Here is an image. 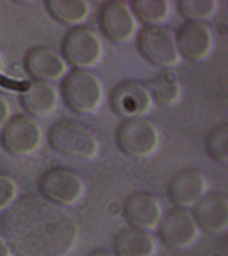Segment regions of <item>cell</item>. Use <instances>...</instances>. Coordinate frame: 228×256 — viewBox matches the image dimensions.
I'll list each match as a JSON object with an SVG mask.
<instances>
[{"label": "cell", "mask_w": 228, "mask_h": 256, "mask_svg": "<svg viewBox=\"0 0 228 256\" xmlns=\"http://www.w3.org/2000/svg\"><path fill=\"white\" fill-rule=\"evenodd\" d=\"M0 228L18 256H69L79 239L76 218L37 195L19 198L4 212Z\"/></svg>", "instance_id": "1"}, {"label": "cell", "mask_w": 228, "mask_h": 256, "mask_svg": "<svg viewBox=\"0 0 228 256\" xmlns=\"http://www.w3.org/2000/svg\"><path fill=\"white\" fill-rule=\"evenodd\" d=\"M47 142L52 150L65 158L76 160H93L101 150L98 138L81 123L61 120L47 132Z\"/></svg>", "instance_id": "2"}, {"label": "cell", "mask_w": 228, "mask_h": 256, "mask_svg": "<svg viewBox=\"0 0 228 256\" xmlns=\"http://www.w3.org/2000/svg\"><path fill=\"white\" fill-rule=\"evenodd\" d=\"M61 94L65 105L79 115L96 113L104 100V88L90 70L73 68L62 79Z\"/></svg>", "instance_id": "3"}, {"label": "cell", "mask_w": 228, "mask_h": 256, "mask_svg": "<svg viewBox=\"0 0 228 256\" xmlns=\"http://www.w3.org/2000/svg\"><path fill=\"white\" fill-rule=\"evenodd\" d=\"M61 52L65 63L78 70L96 68L104 55L101 38L94 30L85 26L71 28L65 33Z\"/></svg>", "instance_id": "4"}, {"label": "cell", "mask_w": 228, "mask_h": 256, "mask_svg": "<svg viewBox=\"0 0 228 256\" xmlns=\"http://www.w3.org/2000/svg\"><path fill=\"white\" fill-rule=\"evenodd\" d=\"M119 150L128 158H150L160 146V134L151 121L143 118H124L115 132Z\"/></svg>", "instance_id": "5"}, {"label": "cell", "mask_w": 228, "mask_h": 256, "mask_svg": "<svg viewBox=\"0 0 228 256\" xmlns=\"http://www.w3.org/2000/svg\"><path fill=\"white\" fill-rule=\"evenodd\" d=\"M38 189L41 197L61 208H72L84 200L86 184L76 171L53 168L41 176Z\"/></svg>", "instance_id": "6"}, {"label": "cell", "mask_w": 228, "mask_h": 256, "mask_svg": "<svg viewBox=\"0 0 228 256\" xmlns=\"http://www.w3.org/2000/svg\"><path fill=\"white\" fill-rule=\"evenodd\" d=\"M137 49L145 60L163 70L176 68L181 60L175 36L162 26H145L137 36Z\"/></svg>", "instance_id": "7"}, {"label": "cell", "mask_w": 228, "mask_h": 256, "mask_svg": "<svg viewBox=\"0 0 228 256\" xmlns=\"http://www.w3.org/2000/svg\"><path fill=\"white\" fill-rule=\"evenodd\" d=\"M0 142L11 155L28 158L43 146L44 132L37 120L28 115H16L3 129Z\"/></svg>", "instance_id": "8"}, {"label": "cell", "mask_w": 228, "mask_h": 256, "mask_svg": "<svg viewBox=\"0 0 228 256\" xmlns=\"http://www.w3.org/2000/svg\"><path fill=\"white\" fill-rule=\"evenodd\" d=\"M157 234L165 246L172 250H187L197 242L200 229L187 210L171 208L162 216Z\"/></svg>", "instance_id": "9"}, {"label": "cell", "mask_w": 228, "mask_h": 256, "mask_svg": "<svg viewBox=\"0 0 228 256\" xmlns=\"http://www.w3.org/2000/svg\"><path fill=\"white\" fill-rule=\"evenodd\" d=\"M99 28L113 44H127L135 38L138 24L129 4L109 2L102 6L98 16Z\"/></svg>", "instance_id": "10"}, {"label": "cell", "mask_w": 228, "mask_h": 256, "mask_svg": "<svg viewBox=\"0 0 228 256\" xmlns=\"http://www.w3.org/2000/svg\"><path fill=\"white\" fill-rule=\"evenodd\" d=\"M153 102L154 100L147 86L135 80L119 84L110 96L112 110L124 118H143L151 112Z\"/></svg>", "instance_id": "11"}, {"label": "cell", "mask_w": 228, "mask_h": 256, "mask_svg": "<svg viewBox=\"0 0 228 256\" xmlns=\"http://www.w3.org/2000/svg\"><path fill=\"white\" fill-rule=\"evenodd\" d=\"M208 180L196 168H184L173 176L167 186V196L177 208H193L208 192Z\"/></svg>", "instance_id": "12"}, {"label": "cell", "mask_w": 228, "mask_h": 256, "mask_svg": "<svg viewBox=\"0 0 228 256\" xmlns=\"http://www.w3.org/2000/svg\"><path fill=\"white\" fill-rule=\"evenodd\" d=\"M123 218L129 226L152 231L157 229L163 216L159 198L148 192L130 194L123 204Z\"/></svg>", "instance_id": "13"}, {"label": "cell", "mask_w": 228, "mask_h": 256, "mask_svg": "<svg viewBox=\"0 0 228 256\" xmlns=\"http://www.w3.org/2000/svg\"><path fill=\"white\" fill-rule=\"evenodd\" d=\"M180 57L189 62H202L208 58L214 48V38L205 23L185 22L175 36Z\"/></svg>", "instance_id": "14"}, {"label": "cell", "mask_w": 228, "mask_h": 256, "mask_svg": "<svg viewBox=\"0 0 228 256\" xmlns=\"http://www.w3.org/2000/svg\"><path fill=\"white\" fill-rule=\"evenodd\" d=\"M23 66L33 81L48 84L62 80L68 73V64L63 57L46 46L32 47L24 56Z\"/></svg>", "instance_id": "15"}, {"label": "cell", "mask_w": 228, "mask_h": 256, "mask_svg": "<svg viewBox=\"0 0 228 256\" xmlns=\"http://www.w3.org/2000/svg\"><path fill=\"white\" fill-rule=\"evenodd\" d=\"M192 216L198 229L210 234L225 232L228 228V200L220 192H206L193 208Z\"/></svg>", "instance_id": "16"}, {"label": "cell", "mask_w": 228, "mask_h": 256, "mask_svg": "<svg viewBox=\"0 0 228 256\" xmlns=\"http://www.w3.org/2000/svg\"><path fill=\"white\" fill-rule=\"evenodd\" d=\"M60 94L53 84L32 81L21 96V104L31 118H46L59 108Z\"/></svg>", "instance_id": "17"}, {"label": "cell", "mask_w": 228, "mask_h": 256, "mask_svg": "<svg viewBox=\"0 0 228 256\" xmlns=\"http://www.w3.org/2000/svg\"><path fill=\"white\" fill-rule=\"evenodd\" d=\"M112 250L115 256H155L157 242L150 231L128 226L115 234Z\"/></svg>", "instance_id": "18"}, {"label": "cell", "mask_w": 228, "mask_h": 256, "mask_svg": "<svg viewBox=\"0 0 228 256\" xmlns=\"http://www.w3.org/2000/svg\"><path fill=\"white\" fill-rule=\"evenodd\" d=\"M45 7L56 22L68 26H80L90 15V5L85 0H47Z\"/></svg>", "instance_id": "19"}, {"label": "cell", "mask_w": 228, "mask_h": 256, "mask_svg": "<svg viewBox=\"0 0 228 256\" xmlns=\"http://www.w3.org/2000/svg\"><path fill=\"white\" fill-rule=\"evenodd\" d=\"M153 100L164 107L177 105L181 98V84L175 72L163 70L148 84Z\"/></svg>", "instance_id": "20"}, {"label": "cell", "mask_w": 228, "mask_h": 256, "mask_svg": "<svg viewBox=\"0 0 228 256\" xmlns=\"http://www.w3.org/2000/svg\"><path fill=\"white\" fill-rule=\"evenodd\" d=\"M129 6L136 20L146 26H162L172 13L171 2L167 0H135Z\"/></svg>", "instance_id": "21"}, {"label": "cell", "mask_w": 228, "mask_h": 256, "mask_svg": "<svg viewBox=\"0 0 228 256\" xmlns=\"http://www.w3.org/2000/svg\"><path fill=\"white\" fill-rule=\"evenodd\" d=\"M177 7L186 22L204 23L214 18L219 5L214 0H181L178 2Z\"/></svg>", "instance_id": "22"}, {"label": "cell", "mask_w": 228, "mask_h": 256, "mask_svg": "<svg viewBox=\"0 0 228 256\" xmlns=\"http://www.w3.org/2000/svg\"><path fill=\"white\" fill-rule=\"evenodd\" d=\"M205 150L214 162L226 165L228 162V126L221 123L205 138Z\"/></svg>", "instance_id": "23"}, {"label": "cell", "mask_w": 228, "mask_h": 256, "mask_svg": "<svg viewBox=\"0 0 228 256\" xmlns=\"http://www.w3.org/2000/svg\"><path fill=\"white\" fill-rule=\"evenodd\" d=\"M19 184L13 176L0 172V213L6 210L18 200Z\"/></svg>", "instance_id": "24"}, {"label": "cell", "mask_w": 228, "mask_h": 256, "mask_svg": "<svg viewBox=\"0 0 228 256\" xmlns=\"http://www.w3.org/2000/svg\"><path fill=\"white\" fill-rule=\"evenodd\" d=\"M12 115V108L8 99L0 94V132L3 131L4 128L10 122Z\"/></svg>", "instance_id": "25"}, {"label": "cell", "mask_w": 228, "mask_h": 256, "mask_svg": "<svg viewBox=\"0 0 228 256\" xmlns=\"http://www.w3.org/2000/svg\"><path fill=\"white\" fill-rule=\"evenodd\" d=\"M0 256H13V250L2 234H0Z\"/></svg>", "instance_id": "26"}, {"label": "cell", "mask_w": 228, "mask_h": 256, "mask_svg": "<svg viewBox=\"0 0 228 256\" xmlns=\"http://www.w3.org/2000/svg\"><path fill=\"white\" fill-rule=\"evenodd\" d=\"M86 256H115L113 253H111L110 250H104V248H96L90 250Z\"/></svg>", "instance_id": "27"}, {"label": "cell", "mask_w": 228, "mask_h": 256, "mask_svg": "<svg viewBox=\"0 0 228 256\" xmlns=\"http://www.w3.org/2000/svg\"><path fill=\"white\" fill-rule=\"evenodd\" d=\"M6 70V60H5V55H4V52H2V49H0V74H3L5 72Z\"/></svg>", "instance_id": "28"}]
</instances>
